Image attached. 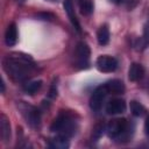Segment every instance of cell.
Masks as SVG:
<instances>
[{"label":"cell","mask_w":149,"mask_h":149,"mask_svg":"<svg viewBox=\"0 0 149 149\" xmlns=\"http://www.w3.org/2000/svg\"><path fill=\"white\" fill-rule=\"evenodd\" d=\"M33 68L31 61L29 57L24 56H10L5 61L6 71L15 79L22 80L28 77L30 69Z\"/></svg>","instance_id":"obj_1"},{"label":"cell","mask_w":149,"mask_h":149,"mask_svg":"<svg viewBox=\"0 0 149 149\" xmlns=\"http://www.w3.org/2000/svg\"><path fill=\"white\" fill-rule=\"evenodd\" d=\"M50 129L51 132H57L58 135H62L69 139L76 133L77 125H76V121L72 118H70L69 114L61 113L50 126Z\"/></svg>","instance_id":"obj_2"},{"label":"cell","mask_w":149,"mask_h":149,"mask_svg":"<svg viewBox=\"0 0 149 149\" xmlns=\"http://www.w3.org/2000/svg\"><path fill=\"white\" fill-rule=\"evenodd\" d=\"M129 123L126 121V119H114L111 120L106 127L107 135L112 139H119L128 128Z\"/></svg>","instance_id":"obj_3"},{"label":"cell","mask_w":149,"mask_h":149,"mask_svg":"<svg viewBox=\"0 0 149 149\" xmlns=\"http://www.w3.org/2000/svg\"><path fill=\"white\" fill-rule=\"evenodd\" d=\"M107 93H108V90H107L106 85H100V86H98V87L93 91V93H92V95H91V99H90V107H91L93 111H99V109L101 108V106H102V102H104V100H105Z\"/></svg>","instance_id":"obj_4"},{"label":"cell","mask_w":149,"mask_h":149,"mask_svg":"<svg viewBox=\"0 0 149 149\" xmlns=\"http://www.w3.org/2000/svg\"><path fill=\"white\" fill-rule=\"evenodd\" d=\"M20 109L22 111L23 116L26 118L27 122L30 126H33V127L38 126V123H40V113H38V111L35 107L21 102L20 104Z\"/></svg>","instance_id":"obj_5"},{"label":"cell","mask_w":149,"mask_h":149,"mask_svg":"<svg viewBox=\"0 0 149 149\" xmlns=\"http://www.w3.org/2000/svg\"><path fill=\"white\" fill-rule=\"evenodd\" d=\"M97 68L101 72H113L118 68V61L112 56H100L97 58Z\"/></svg>","instance_id":"obj_6"},{"label":"cell","mask_w":149,"mask_h":149,"mask_svg":"<svg viewBox=\"0 0 149 149\" xmlns=\"http://www.w3.org/2000/svg\"><path fill=\"white\" fill-rule=\"evenodd\" d=\"M76 56L78 59V65L81 68H86L88 64V58H90V48L86 43L79 42L76 48Z\"/></svg>","instance_id":"obj_7"},{"label":"cell","mask_w":149,"mask_h":149,"mask_svg":"<svg viewBox=\"0 0 149 149\" xmlns=\"http://www.w3.org/2000/svg\"><path fill=\"white\" fill-rule=\"evenodd\" d=\"M126 111V102L122 99H112L111 101H108L107 106H106V112L108 114H121Z\"/></svg>","instance_id":"obj_8"},{"label":"cell","mask_w":149,"mask_h":149,"mask_svg":"<svg viewBox=\"0 0 149 149\" xmlns=\"http://www.w3.org/2000/svg\"><path fill=\"white\" fill-rule=\"evenodd\" d=\"M144 76V69L141 64L139 63H133L129 68V71H128V77H129V80L132 81H137L140 79H142Z\"/></svg>","instance_id":"obj_9"},{"label":"cell","mask_w":149,"mask_h":149,"mask_svg":"<svg viewBox=\"0 0 149 149\" xmlns=\"http://www.w3.org/2000/svg\"><path fill=\"white\" fill-rule=\"evenodd\" d=\"M63 6H64V9H65V12H66V14H68V16H69L72 26L80 33V26H79V22H78L76 15H74V9H73V5H72L71 0H65L64 3H63Z\"/></svg>","instance_id":"obj_10"},{"label":"cell","mask_w":149,"mask_h":149,"mask_svg":"<svg viewBox=\"0 0 149 149\" xmlns=\"http://www.w3.org/2000/svg\"><path fill=\"white\" fill-rule=\"evenodd\" d=\"M5 41H6V44L12 47L16 43L17 41V29H16V24L15 23H10L6 30V34H5Z\"/></svg>","instance_id":"obj_11"},{"label":"cell","mask_w":149,"mask_h":149,"mask_svg":"<svg viewBox=\"0 0 149 149\" xmlns=\"http://www.w3.org/2000/svg\"><path fill=\"white\" fill-rule=\"evenodd\" d=\"M105 85H106L108 92H112L114 94H122L125 92V85L119 79H112V80L107 81Z\"/></svg>","instance_id":"obj_12"},{"label":"cell","mask_w":149,"mask_h":149,"mask_svg":"<svg viewBox=\"0 0 149 149\" xmlns=\"http://www.w3.org/2000/svg\"><path fill=\"white\" fill-rule=\"evenodd\" d=\"M0 128H1V137L3 142H8L10 139V125L8 119L2 114L0 120Z\"/></svg>","instance_id":"obj_13"},{"label":"cell","mask_w":149,"mask_h":149,"mask_svg":"<svg viewBox=\"0 0 149 149\" xmlns=\"http://www.w3.org/2000/svg\"><path fill=\"white\" fill-rule=\"evenodd\" d=\"M49 147H51L54 149H66V148H69L68 137H64L62 135H58V136H56L55 139H52L49 142Z\"/></svg>","instance_id":"obj_14"},{"label":"cell","mask_w":149,"mask_h":149,"mask_svg":"<svg viewBox=\"0 0 149 149\" xmlns=\"http://www.w3.org/2000/svg\"><path fill=\"white\" fill-rule=\"evenodd\" d=\"M97 38H98V43L100 45H106L109 41V30L108 27L106 24L101 26L97 33Z\"/></svg>","instance_id":"obj_15"},{"label":"cell","mask_w":149,"mask_h":149,"mask_svg":"<svg viewBox=\"0 0 149 149\" xmlns=\"http://www.w3.org/2000/svg\"><path fill=\"white\" fill-rule=\"evenodd\" d=\"M78 6L80 9V13L84 15H90L93 12L92 0H78Z\"/></svg>","instance_id":"obj_16"},{"label":"cell","mask_w":149,"mask_h":149,"mask_svg":"<svg viewBox=\"0 0 149 149\" xmlns=\"http://www.w3.org/2000/svg\"><path fill=\"white\" fill-rule=\"evenodd\" d=\"M41 86H42V80H33V81L27 83L23 86V90L28 94H34L41 88Z\"/></svg>","instance_id":"obj_17"},{"label":"cell","mask_w":149,"mask_h":149,"mask_svg":"<svg viewBox=\"0 0 149 149\" xmlns=\"http://www.w3.org/2000/svg\"><path fill=\"white\" fill-rule=\"evenodd\" d=\"M130 112H132V114L135 115V116H142V115L144 114L146 109H144V107H143L139 101L132 100V101H130Z\"/></svg>","instance_id":"obj_18"},{"label":"cell","mask_w":149,"mask_h":149,"mask_svg":"<svg viewBox=\"0 0 149 149\" xmlns=\"http://www.w3.org/2000/svg\"><path fill=\"white\" fill-rule=\"evenodd\" d=\"M104 130H105V125L104 123L95 125V127L93 128V133H92V140L98 141V139H100V136L104 134Z\"/></svg>","instance_id":"obj_19"},{"label":"cell","mask_w":149,"mask_h":149,"mask_svg":"<svg viewBox=\"0 0 149 149\" xmlns=\"http://www.w3.org/2000/svg\"><path fill=\"white\" fill-rule=\"evenodd\" d=\"M142 45H143V48L146 47V45H148L149 44V23H147L146 26H144V30H143V37H142Z\"/></svg>","instance_id":"obj_20"},{"label":"cell","mask_w":149,"mask_h":149,"mask_svg":"<svg viewBox=\"0 0 149 149\" xmlns=\"http://www.w3.org/2000/svg\"><path fill=\"white\" fill-rule=\"evenodd\" d=\"M144 129H146L147 135L149 136V116H148V118H147V120H146V123H144Z\"/></svg>","instance_id":"obj_21"},{"label":"cell","mask_w":149,"mask_h":149,"mask_svg":"<svg viewBox=\"0 0 149 149\" xmlns=\"http://www.w3.org/2000/svg\"><path fill=\"white\" fill-rule=\"evenodd\" d=\"M111 2H113V3H120L122 0H109Z\"/></svg>","instance_id":"obj_22"}]
</instances>
